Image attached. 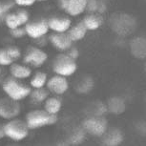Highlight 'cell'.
<instances>
[{
	"instance_id": "cell-1",
	"label": "cell",
	"mask_w": 146,
	"mask_h": 146,
	"mask_svg": "<svg viewBox=\"0 0 146 146\" xmlns=\"http://www.w3.org/2000/svg\"><path fill=\"white\" fill-rule=\"evenodd\" d=\"M2 88L7 96L17 101L26 98L30 96L32 91L31 86H28L21 79L15 78L12 76H8L5 79L2 84Z\"/></svg>"
},
{
	"instance_id": "cell-2",
	"label": "cell",
	"mask_w": 146,
	"mask_h": 146,
	"mask_svg": "<svg viewBox=\"0 0 146 146\" xmlns=\"http://www.w3.org/2000/svg\"><path fill=\"white\" fill-rule=\"evenodd\" d=\"M52 69L56 75L62 76H70L76 73L78 70L76 60L73 59L67 54L61 53L54 56L52 63Z\"/></svg>"
},
{
	"instance_id": "cell-3",
	"label": "cell",
	"mask_w": 146,
	"mask_h": 146,
	"mask_svg": "<svg viewBox=\"0 0 146 146\" xmlns=\"http://www.w3.org/2000/svg\"><path fill=\"white\" fill-rule=\"evenodd\" d=\"M57 121L56 115L50 114L45 110H34L28 113L26 123L29 129H35L46 125H52Z\"/></svg>"
},
{
	"instance_id": "cell-4",
	"label": "cell",
	"mask_w": 146,
	"mask_h": 146,
	"mask_svg": "<svg viewBox=\"0 0 146 146\" xmlns=\"http://www.w3.org/2000/svg\"><path fill=\"white\" fill-rule=\"evenodd\" d=\"M23 63L30 67L39 68L48 60V54L42 48L37 46H29L22 53Z\"/></svg>"
},
{
	"instance_id": "cell-5",
	"label": "cell",
	"mask_w": 146,
	"mask_h": 146,
	"mask_svg": "<svg viewBox=\"0 0 146 146\" xmlns=\"http://www.w3.org/2000/svg\"><path fill=\"white\" fill-rule=\"evenodd\" d=\"M24 27H25L27 35L35 40L45 36L50 31L48 25V19L41 17V16L30 19Z\"/></svg>"
},
{
	"instance_id": "cell-6",
	"label": "cell",
	"mask_w": 146,
	"mask_h": 146,
	"mask_svg": "<svg viewBox=\"0 0 146 146\" xmlns=\"http://www.w3.org/2000/svg\"><path fill=\"white\" fill-rule=\"evenodd\" d=\"M30 19H31V15H30L29 11L20 8V9L12 11L9 13H7L3 21L7 28L12 30L21 26H25Z\"/></svg>"
},
{
	"instance_id": "cell-7",
	"label": "cell",
	"mask_w": 146,
	"mask_h": 146,
	"mask_svg": "<svg viewBox=\"0 0 146 146\" xmlns=\"http://www.w3.org/2000/svg\"><path fill=\"white\" fill-rule=\"evenodd\" d=\"M5 135L13 140H22L28 136L29 127L24 121L13 119L4 126Z\"/></svg>"
},
{
	"instance_id": "cell-8",
	"label": "cell",
	"mask_w": 146,
	"mask_h": 146,
	"mask_svg": "<svg viewBox=\"0 0 146 146\" xmlns=\"http://www.w3.org/2000/svg\"><path fill=\"white\" fill-rule=\"evenodd\" d=\"M20 113V104L9 96L0 98V117L5 119H12Z\"/></svg>"
},
{
	"instance_id": "cell-9",
	"label": "cell",
	"mask_w": 146,
	"mask_h": 146,
	"mask_svg": "<svg viewBox=\"0 0 146 146\" xmlns=\"http://www.w3.org/2000/svg\"><path fill=\"white\" fill-rule=\"evenodd\" d=\"M48 25L53 33H67L72 26V19L68 15H54L48 18Z\"/></svg>"
},
{
	"instance_id": "cell-10",
	"label": "cell",
	"mask_w": 146,
	"mask_h": 146,
	"mask_svg": "<svg viewBox=\"0 0 146 146\" xmlns=\"http://www.w3.org/2000/svg\"><path fill=\"white\" fill-rule=\"evenodd\" d=\"M48 40L54 49L60 52H67L73 46V41L67 33H52Z\"/></svg>"
},
{
	"instance_id": "cell-11",
	"label": "cell",
	"mask_w": 146,
	"mask_h": 146,
	"mask_svg": "<svg viewBox=\"0 0 146 146\" xmlns=\"http://www.w3.org/2000/svg\"><path fill=\"white\" fill-rule=\"evenodd\" d=\"M47 89L49 92L54 94V95H62L69 88V82L65 76L56 75L48 79L46 83Z\"/></svg>"
},
{
	"instance_id": "cell-12",
	"label": "cell",
	"mask_w": 146,
	"mask_h": 146,
	"mask_svg": "<svg viewBox=\"0 0 146 146\" xmlns=\"http://www.w3.org/2000/svg\"><path fill=\"white\" fill-rule=\"evenodd\" d=\"M88 0H67L64 12L66 15L72 17H76L82 15L87 7Z\"/></svg>"
},
{
	"instance_id": "cell-13",
	"label": "cell",
	"mask_w": 146,
	"mask_h": 146,
	"mask_svg": "<svg viewBox=\"0 0 146 146\" xmlns=\"http://www.w3.org/2000/svg\"><path fill=\"white\" fill-rule=\"evenodd\" d=\"M10 74L15 78L23 80V79L30 78L32 76L33 72L30 66L24 64V63L21 64V63L15 62L10 66Z\"/></svg>"
},
{
	"instance_id": "cell-14",
	"label": "cell",
	"mask_w": 146,
	"mask_h": 146,
	"mask_svg": "<svg viewBox=\"0 0 146 146\" xmlns=\"http://www.w3.org/2000/svg\"><path fill=\"white\" fill-rule=\"evenodd\" d=\"M106 121L102 118H90L85 121V128L93 135H101L106 130Z\"/></svg>"
},
{
	"instance_id": "cell-15",
	"label": "cell",
	"mask_w": 146,
	"mask_h": 146,
	"mask_svg": "<svg viewBox=\"0 0 146 146\" xmlns=\"http://www.w3.org/2000/svg\"><path fill=\"white\" fill-rule=\"evenodd\" d=\"M103 19L98 13H89L82 19V23L86 27L88 31H96L102 25Z\"/></svg>"
},
{
	"instance_id": "cell-16",
	"label": "cell",
	"mask_w": 146,
	"mask_h": 146,
	"mask_svg": "<svg viewBox=\"0 0 146 146\" xmlns=\"http://www.w3.org/2000/svg\"><path fill=\"white\" fill-rule=\"evenodd\" d=\"M88 30L86 27L84 26V24L82 23V21L78 22V23L72 25L71 28L68 30L67 34L70 36L71 40L73 42H76V41H80L86 36Z\"/></svg>"
},
{
	"instance_id": "cell-17",
	"label": "cell",
	"mask_w": 146,
	"mask_h": 146,
	"mask_svg": "<svg viewBox=\"0 0 146 146\" xmlns=\"http://www.w3.org/2000/svg\"><path fill=\"white\" fill-rule=\"evenodd\" d=\"M31 80H30V86L31 88L36 89V88H42L46 85L48 81V76L46 73L42 71L35 72L33 76H31Z\"/></svg>"
},
{
	"instance_id": "cell-18",
	"label": "cell",
	"mask_w": 146,
	"mask_h": 146,
	"mask_svg": "<svg viewBox=\"0 0 146 146\" xmlns=\"http://www.w3.org/2000/svg\"><path fill=\"white\" fill-rule=\"evenodd\" d=\"M62 106L61 100L57 98H48L45 100V104H44V110L47 111L50 114L56 115L57 113L60 111Z\"/></svg>"
},
{
	"instance_id": "cell-19",
	"label": "cell",
	"mask_w": 146,
	"mask_h": 146,
	"mask_svg": "<svg viewBox=\"0 0 146 146\" xmlns=\"http://www.w3.org/2000/svg\"><path fill=\"white\" fill-rule=\"evenodd\" d=\"M30 96H31L32 100H34L35 102L41 103V102H44V101L49 98V91L48 89H45L44 87L36 88V89H34L31 91Z\"/></svg>"
},
{
	"instance_id": "cell-20",
	"label": "cell",
	"mask_w": 146,
	"mask_h": 146,
	"mask_svg": "<svg viewBox=\"0 0 146 146\" xmlns=\"http://www.w3.org/2000/svg\"><path fill=\"white\" fill-rule=\"evenodd\" d=\"M123 140V136L118 130H114L105 137V143L107 146H117Z\"/></svg>"
},
{
	"instance_id": "cell-21",
	"label": "cell",
	"mask_w": 146,
	"mask_h": 146,
	"mask_svg": "<svg viewBox=\"0 0 146 146\" xmlns=\"http://www.w3.org/2000/svg\"><path fill=\"white\" fill-rule=\"evenodd\" d=\"M15 61L12 58L11 54L8 52L6 46L0 48V66H11L13 63H15Z\"/></svg>"
},
{
	"instance_id": "cell-22",
	"label": "cell",
	"mask_w": 146,
	"mask_h": 146,
	"mask_svg": "<svg viewBox=\"0 0 146 146\" xmlns=\"http://www.w3.org/2000/svg\"><path fill=\"white\" fill-rule=\"evenodd\" d=\"M16 4L13 0H1V7H2V19H4L5 15L15 9Z\"/></svg>"
},
{
	"instance_id": "cell-23",
	"label": "cell",
	"mask_w": 146,
	"mask_h": 146,
	"mask_svg": "<svg viewBox=\"0 0 146 146\" xmlns=\"http://www.w3.org/2000/svg\"><path fill=\"white\" fill-rule=\"evenodd\" d=\"M9 31H10L11 36H13V38H15V39H21V38L25 37L27 35L25 27H24V26H21V27H18V28L9 30Z\"/></svg>"
},
{
	"instance_id": "cell-24",
	"label": "cell",
	"mask_w": 146,
	"mask_h": 146,
	"mask_svg": "<svg viewBox=\"0 0 146 146\" xmlns=\"http://www.w3.org/2000/svg\"><path fill=\"white\" fill-rule=\"evenodd\" d=\"M98 9V0H88L86 11L89 13H96Z\"/></svg>"
},
{
	"instance_id": "cell-25",
	"label": "cell",
	"mask_w": 146,
	"mask_h": 146,
	"mask_svg": "<svg viewBox=\"0 0 146 146\" xmlns=\"http://www.w3.org/2000/svg\"><path fill=\"white\" fill-rule=\"evenodd\" d=\"M18 7H30L37 2V0H13Z\"/></svg>"
},
{
	"instance_id": "cell-26",
	"label": "cell",
	"mask_w": 146,
	"mask_h": 146,
	"mask_svg": "<svg viewBox=\"0 0 146 146\" xmlns=\"http://www.w3.org/2000/svg\"><path fill=\"white\" fill-rule=\"evenodd\" d=\"M66 54H67L70 57H72L73 59H75V60L78 59V56H79V51L76 48V47H73V46L69 49Z\"/></svg>"
},
{
	"instance_id": "cell-27",
	"label": "cell",
	"mask_w": 146,
	"mask_h": 146,
	"mask_svg": "<svg viewBox=\"0 0 146 146\" xmlns=\"http://www.w3.org/2000/svg\"><path fill=\"white\" fill-rule=\"evenodd\" d=\"M57 3H58L59 9L64 12L65 7H66V3H67V0H58V2H57Z\"/></svg>"
},
{
	"instance_id": "cell-28",
	"label": "cell",
	"mask_w": 146,
	"mask_h": 146,
	"mask_svg": "<svg viewBox=\"0 0 146 146\" xmlns=\"http://www.w3.org/2000/svg\"><path fill=\"white\" fill-rule=\"evenodd\" d=\"M6 135H5V131H4V126H1L0 125V139L4 137Z\"/></svg>"
},
{
	"instance_id": "cell-29",
	"label": "cell",
	"mask_w": 146,
	"mask_h": 146,
	"mask_svg": "<svg viewBox=\"0 0 146 146\" xmlns=\"http://www.w3.org/2000/svg\"><path fill=\"white\" fill-rule=\"evenodd\" d=\"M0 19H2V7H1V0H0Z\"/></svg>"
},
{
	"instance_id": "cell-30",
	"label": "cell",
	"mask_w": 146,
	"mask_h": 146,
	"mask_svg": "<svg viewBox=\"0 0 146 146\" xmlns=\"http://www.w3.org/2000/svg\"><path fill=\"white\" fill-rule=\"evenodd\" d=\"M49 0H37V2H47Z\"/></svg>"
},
{
	"instance_id": "cell-31",
	"label": "cell",
	"mask_w": 146,
	"mask_h": 146,
	"mask_svg": "<svg viewBox=\"0 0 146 146\" xmlns=\"http://www.w3.org/2000/svg\"><path fill=\"white\" fill-rule=\"evenodd\" d=\"M1 73H2V69H1V66H0V75H1Z\"/></svg>"
}]
</instances>
